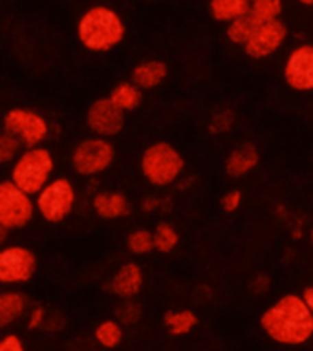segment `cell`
<instances>
[{
    "label": "cell",
    "instance_id": "1",
    "mask_svg": "<svg viewBox=\"0 0 313 351\" xmlns=\"http://www.w3.org/2000/svg\"><path fill=\"white\" fill-rule=\"evenodd\" d=\"M260 328L280 346H302L313 339V313L302 295L288 293L260 315Z\"/></svg>",
    "mask_w": 313,
    "mask_h": 351
},
{
    "label": "cell",
    "instance_id": "13",
    "mask_svg": "<svg viewBox=\"0 0 313 351\" xmlns=\"http://www.w3.org/2000/svg\"><path fill=\"white\" fill-rule=\"evenodd\" d=\"M143 269L139 267L137 262H126L123 263L114 276L110 278L108 289L115 296H119L121 300H128L134 296L139 295L143 287Z\"/></svg>",
    "mask_w": 313,
    "mask_h": 351
},
{
    "label": "cell",
    "instance_id": "27",
    "mask_svg": "<svg viewBox=\"0 0 313 351\" xmlns=\"http://www.w3.org/2000/svg\"><path fill=\"white\" fill-rule=\"evenodd\" d=\"M235 126V112L229 108H222L218 112H214L211 121H209V132L213 136H220L229 132Z\"/></svg>",
    "mask_w": 313,
    "mask_h": 351
},
{
    "label": "cell",
    "instance_id": "17",
    "mask_svg": "<svg viewBox=\"0 0 313 351\" xmlns=\"http://www.w3.org/2000/svg\"><path fill=\"white\" fill-rule=\"evenodd\" d=\"M27 313V298L16 289H8L0 295V328H10Z\"/></svg>",
    "mask_w": 313,
    "mask_h": 351
},
{
    "label": "cell",
    "instance_id": "29",
    "mask_svg": "<svg viewBox=\"0 0 313 351\" xmlns=\"http://www.w3.org/2000/svg\"><path fill=\"white\" fill-rule=\"evenodd\" d=\"M242 205V192L238 191V189H231V191H227L222 196V199H220V207H222V210L227 214H233L236 213L238 208H240Z\"/></svg>",
    "mask_w": 313,
    "mask_h": 351
},
{
    "label": "cell",
    "instance_id": "5",
    "mask_svg": "<svg viewBox=\"0 0 313 351\" xmlns=\"http://www.w3.org/2000/svg\"><path fill=\"white\" fill-rule=\"evenodd\" d=\"M37 214L35 197L8 178L0 183V229L21 230L32 223Z\"/></svg>",
    "mask_w": 313,
    "mask_h": 351
},
{
    "label": "cell",
    "instance_id": "3",
    "mask_svg": "<svg viewBox=\"0 0 313 351\" xmlns=\"http://www.w3.org/2000/svg\"><path fill=\"white\" fill-rule=\"evenodd\" d=\"M139 170L148 185L165 189L181 180L185 172V159L174 145L156 141L143 150L139 158Z\"/></svg>",
    "mask_w": 313,
    "mask_h": 351
},
{
    "label": "cell",
    "instance_id": "9",
    "mask_svg": "<svg viewBox=\"0 0 313 351\" xmlns=\"http://www.w3.org/2000/svg\"><path fill=\"white\" fill-rule=\"evenodd\" d=\"M37 273V256L24 245H4L0 251V284L24 285Z\"/></svg>",
    "mask_w": 313,
    "mask_h": 351
},
{
    "label": "cell",
    "instance_id": "16",
    "mask_svg": "<svg viewBox=\"0 0 313 351\" xmlns=\"http://www.w3.org/2000/svg\"><path fill=\"white\" fill-rule=\"evenodd\" d=\"M169 68L165 64L163 60L159 59H145L139 60L134 68H132L130 81L136 82L137 86L145 90H152L158 88L161 82L167 79Z\"/></svg>",
    "mask_w": 313,
    "mask_h": 351
},
{
    "label": "cell",
    "instance_id": "19",
    "mask_svg": "<svg viewBox=\"0 0 313 351\" xmlns=\"http://www.w3.org/2000/svg\"><path fill=\"white\" fill-rule=\"evenodd\" d=\"M108 97L117 108L123 110L125 114H128V112H134V110H137L141 106L143 90L137 86L136 82L123 81L112 88V92H110Z\"/></svg>",
    "mask_w": 313,
    "mask_h": 351
},
{
    "label": "cell",
    "instance_id": "25",
    "mask_svg": "<svg viewBox=\"0 0 313 351\" xmlns=\"http://www.w3.org/2000/svg\"><path fill=\"white\" fill-rule=\"evenodd\" d=\"M154 232V245H156V251L161 252V254H169L178 247L180 243V234L178 230L172 227L167 221H161V223L156 225Z\"/></svg>",
    "mask_w": 313,
    "mask_h": 351
},
{
    "label": "cell",
    "instance_id": "37",
    "mask_svg": "<svg viewBox=\"0 0 313 351\" xmlns=\"http://www.w3.org/2000/svg\"><path fill=\"white\" fill-rule=\"evenodd\" d=\"M310 241H312V245H313V229L310 230Z\"/></svg>",
    "mask_w": 313,
    "mask_h": 351
},
{
    "label": "cell",
    "instance_id": "30",
    "mask_svg": "<svg viewBox=\"0 0 313 351\" xmlns=\"http://www.w3.org/2000/svg\"><path fill=\"white\" fill-rule=\"evenodd\" d=\"M46 320H48V313H46V309L40 306H35L33 309H30L27 311V329H32V331H35V329H40L46 326Z\"/></svg>",
    "mask_w": 313,
    "mask_h": 351
},
{
    "label": "cell",
    "instance_id": "7",
    "mask_svg": "<svg viewBox=\"0 0 313 351\" xmlns=\"http://www.w3.org/2000/svg\"><path fill=\"white\" fill-rule=\"evenodd\" d=\"M71 167L82 178H95L114 165L115 148L106 137H88L71 150Z\"/></svg>",
    "mask_w": 313,
    "mask_h": 351
},
{
    "label": "cell",
    "instance_id": "8",
    "mask_svg": "<svg viewBox=\"0 0 313 351\" xmlns=\"http://www.w3.org/2000/svg\"><path fill=\"white\" fill-rule=\"evenodd\" d=\"M2 130L10 132L24 148L40 147L49 137L51 126L43 114L30 108H10L2 121Z\"/></svg>",
    "mask_w": 313,
    "mask_h": 351
},
{
    "label": "cell",
    "instance_id": "22",
    "mask_svg": "<svg viewBox=\"0 0 313 351\" xmlns=\"http://www.w3.org/2000/svg\"><path fill=\"white\" fill-rule=\"evenodd\" d=\"M284 10V2L282 0H251V11L249 15L257 24L264 22H271L280 19Z\"/></svg>",
    "mask_w": 313,
    "mask_h": 351
},
{
    "label": "cell",
    "instance_id": "33",
    "mask_svg": "<svg viewBox=\"0 0 313 351\" xmlns=\"http://www.w3.org/2000/svg\"><path fill=\"white\" fill-rule=\"evenodd\" d=\"M161 205H163V202L159 197H147L141 202V210L143 213H154V210L161 208Z\"/></svg>",
    "mask_w": 313,
    "mask_h": 351
},
{
    "label": "cell",
    "instance_id": "2",
    "mask_svg": "<svg viewBox=\"0 0 313 351\" xmlns=\"http://www.w3.org/2000/svg\"><path fill=\"white\" fill-rule=\"evenodd\" d=\"M125 35L123 16L108 5L88 8L77 22V38L82 48L92 53H108L125 40Z\"/></svg>",
    "mask_w": 313,
    "mask_h": 351
},
{
    "label": "cell",
    "instance_id": "23",
    "mask_svg": "<svg viewBox=\"0 0 313 351\" xmlns=\"http://www.w3.org/2000/svg\"><path fill=\"white\" fill-rule=\"evenodd\" d=\"M126 251L134 256H145L156 251L154 245V232L148 229H136L126 236Z\"/></svg>",
    "mask_w": 313,
    "mask_h": 351
},
{
    "label": "cell",
    "instance_id": "15",
    "mask_svg": "<svg viewBox=\"0 0 313 351\" xmlns=\"http://www.w3.org/2000/svg\"><path fill=\"white\" fill-rule=\"evenodd\" d=\"M260 163V154L253 143H242L235 147L225 158V172L229 178H242L257 169Z\"/></svg>",
    "mask_w": 313,
    "mask_h": 351
},
{
    "label": "cell",
    "instance_id": "6",
    "mask_svg": "<svg viewBox=\"0 0 313 351\" xmlns=\"http://www.w3.org/2000/svg\"><path fill=\"white\" fill-rule=\"evenodd\" d=\"M77 191L68 178H54L35 196L37 214L48 223L65 221L76 208Z\"/></svg>",
    "mask_w": 313,
    "mask_h": 351
},
{
    "label": "cell",
    "instance_id": "36",
    "mask_svg": "<svg viewBox=\"0 0 313 351\" xmlns=\"http://www.w3.org/2000/svg\"><path fill=\"white\" fill-rule=\"evenodd\" d=\"M299 4L306 5V8H312V5H313V0H299Z\"/></svg>",
    "mask_w": 313,
    "mask_h": 351
},
{
    "label": "cell",
    "instance_id": "35",
    "mask_svg": "<svg viewBox=\"0 0 313 351\" xmlns=\"http://www.w3.org/2000/svg\"><path fill=\"white\" fill-rule=\"evenodd\" d=\"M302 298L306 302V306L310 307V311L313 313V285H308L306 289L302 291Z\"/></svg>",
    "mask_w": 313,
    "mask_h": 351
},
{
    "label": "cell",
    "instance_id": "26",
    "mask_svg": "<svg viewBox=\"0 0 313 351\" xmlns=\"http://www.w3.org/2000/svg\"><path fill=\"white\" fill-rule=\"evenodd\" d=\"M22 143L13 134L4 132L0 134V163L11 165L22 152Z\"/></svg>",
    "mask_w": 313,
    "mask_h": 351
},
{
    "label": "cell",
    "instance_id": "21",
    "mask_svg": "<svg viewBox=\"0 0 313 351\" xmlns=\"http://www.w3.org/2000/svg\"><path fill=\"white\" fill-rule=\"evenodd\" d=\"M93 337H95L99 346H103L106 350H114V348H117L121 344V340H123V324L117 318L103 320L95 328Z\"/></svg>",
    "mask_w": 313,
    "mask_h": 351
},
{
    "label": "cell",
    "instance_id": "18",
    "mask_svg": "<svg viewBox=\"0 0 313 351\" xmlns=\"http://www.w3.org/2000/svg\"><path fill=\"white\" fill-rule=\"evenodd\" d=\"M249 11H251V0H211L209 2V13L220 24H229L236 19L249 15Z\"/></svg>",
    "mask_w": 313,
    "mask_h": 351
},
{
    "label": "cell",
    "instance_id": "12",
    "mask_svg": "<svg viewBox=\"0 0 313 351\" xmlns=\"http://www.w3.org/2000/svg\"><path fill=\"white\" fill-rule=\"evenodd\" d=\"M86 126L93 136L110 139L125 128V112L117 108L110 97L95 99L86 110Z\"/></svg>",
    "mask_w": 313,
    "mask_h": 351
},
{
    "label": "cell",
    "instance_id": "4",
    "mask_svg": "<svg viewBox=\"0 0 313 351\" xmlns=\"http://www.w3.org/2000/svg\"><path fill=\"white\" fill-rule=\"evenodd\" d=\"M55 158L46 147L24 148L21 156L11 163L10 180L33 197L54 180Z\"/></svg>",
    "mask_w": 313,
    "mask_h": 351
},
{
    "label": "cell",
    "instance_id": "20",
    "mask_svg": "<svg viewBox=\"0 0 313 351\" xmlns=\"http://www.w3.org/2000/svg\"><path fill=\"white\" fill-rule=\"evenodd\" d=\"M163 324L167 331L172 337H183L189 335L196 328L198 317L191 309H180V311H167L163 317Z\"/></svg>",
    "mask_w": 313,
    "mask_h": 351
},
{
    "label": "cell",
    "instance_id": "32",
    "mask_svg": "<svg viewBox=\"0 0 313 351\" xmlns=\"http://www.w3.org/2000/svg\"><path fill=\"white\" fill-rule=\"evenodd\" d=\"M251 291L253 293H257V295H262L266 291L269 289V278L266 274H257L255 278H253L251 284Z\"/></svg>",
    "mask_w": 313,
    "mask_h": 351
},
{
    "label": "cell",
    "instance_id": "31",
    "mask_svg": "<svg viewBox=\"0 0 313 351\" xmlns=\"http://www.w3.org/2000/svg\"><path fill=\"white\" fill-rule=\"evenodd\" d=\"M0 351H26L19 335L8 333L0 340Z\"/></svg>",
    "mask_w": 313,
    "mask_h": 351
},
{
    "label": "cell",
    "instance_id": "28",
    "mask_svg": "<svg viewBox=\"0 0 313 351\" xmlns=\"http://www.w3.org/2000/svg\"><path fill=\"white\" fill-rule=\"evenodd\" d=\"M115 318L119 320L121 324H136L139 318H141V307L137 302H134V298H128V300H123L117 309H115Z\"/></svg>",
    "mask_w": 313,
    "mask_h": 351
},
{
    "label": "cell",
    "instance_id": "11",
    "mask_svg": "<svg viewBox=\"0 0 313 351\" xmlns=\"http://www.w3.org/2000/svg\"><path fill=\"white\" fill-rule=\"evenodd\" d=\"M286 38H288V27L280 19L257 24L249 40L244 44V53L255 60L268 59L284 46Z\"/></svg>",
    "mask_w": 313,
    "mask_h": 351
},
{
    "label": "cell",
    "instance_id": "34",
    "mask_svg": "<svg viewBox=\"0 0 313 351\" xmlns=\"http://www.w3.org/2000/svg\"><path fill=\"white\" fill-rule=\"evenodd\" d=\"M62 317H59V315H51V317H48V320H46V326L44 328L48 329V331H57V329L62 328Z\"/></svg>",
    "mask_w": 313,
    "mask_h": 351
},
{
    "label": "cell",
    "instance_id": "10",
    "mask_svg": "<svg viewBox=\"0 0 313 351\" xmlns=\"http://www.w3.org/2000/svg\"><path fill=\"white\" fill-rule=\"evenodd\" d=\"M288 88L293 92H313V44H299L291 49L282 70Z\"/></svg>",
    "mask_w": 313,
    "mask_h": 351
},
{
    "label": "cell",
    "instance_id": "14",
    "mask_svg": "<svg viewBox=\"0 0 313 351\" xmlns=\"http://www.w3.org/2000/svg\"><path fill=\"white\" fill-rule=\"evenodd\" d=\"M92 208L103 219H121L128 216L132 210L126 194L119 191L95 192L92 197Z\"/></svg>",
    "mask_w": 313,
    "mask_h": 351
},
{
    "label": "cell",
    "instance_id": "24",
    "mask_svg": "<svg viewBox=\"0 0 313 351\" xmlns=\"http://www.w3.org/2000/svg\"><path fill=\"white\" fill-rule=\"evenodd\" d=\"M255 27H257V22L253 21L251 15H246L227 24V27H225V37H227V40L231 44L244 48V44L249 40Z\"/></svg>",
    "mask_w": 313,
    "mask_h": 351
}]
</instances>
